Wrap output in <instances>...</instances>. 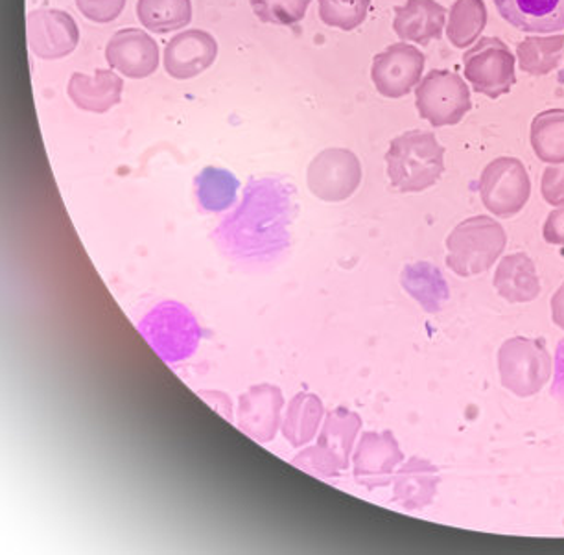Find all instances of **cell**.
<instances>
[{"mask_svg":"<svg viewBox=\"0 0 564 555\" xmlns=\"http://www.w3.org/2000/svg\"><path fill=\"white\" fill-rule=\"evenodd\" d=\"M249 194L237 215L215 232L216 244L238 261H265L289 246V204L276 194Z\"/></svg>","mask_w":564,"mask_h":555,"instance_id":"6da1fadb","label":"cell"},{"mask_svg":"<svg viewBox=\"0 0 564 555\" xmlns=\"http://www.w3.org/2000/svg\"><path fill=\"white\" fill-rule=\"evenodd\" d=\"M386 163L391 185L397 191L423 193L434 187L445 172V148L430 131H406L391 141Z\"/></svg>","mask_w":564,"mask_h":555,"instance_id":"7a4b0ae2","label":"cell"},{"mask_svg":"<svg viewBox=\"0 0 564 555\" xmlns=\"http://www.w3.org/2000/svg\"><path fill=\"white\" fill-rule=\"evenodd\" d=\"M508 246V235L500 221L475 216L454 227L446 238V266L462 278L487 272Z\"/></svg>","mask_w":564,"mask_h":555,"instance_id":"3957f363","label":"cell"},{"mask_svg":"<svg viewBox=\"0 0 564 555\" xmlns=\"http://www.w3.org/2000/svg\"><path fill=\"white\" fill-rule=\"evenodd\" d=\"M144 340L164 362H181L193 357L202 340V327L185 305L166 301L155 306L139 325Z\"/></svg>","mask_w":564,"mask_h":555,"instance_id":"277c9868","label":"cell"},{"mask_svg":"<svg viewBox=\"0 0 564 555\" xmlns=\"http://www.w3.org/2000/svg\"><path fill=\"white\" fill-rule=\"evenodd\" d=\"M498 371L503 388L525 399L547 384L552 377V355L542 338L517 336L500 347Z\"/></svg>","mask_w":564,"mask_h":555,"instance_id":"5b68a950","label":"cell"},{"mask_svg":"<svg viewBox=\"0 0 564 555\" xmlns=\"http://www.w3.org/2000/svg\"><path fill=\"white\" fill-rule=\"evenodd\" d=\"M415 106L435 128L454 126L470 111V91L462 76L451 70H432L415 91Z\"/></svg>","mask_w":564,"mask_h":555,"instance_id":"8992f818","label":"cell"},{"mask_svg":"<svg viewBox=\"0 0 564 555\" xmlns=\"http://www.w3.org/2000/svg\"><path fill=\"white\" fill-rule=\"evenodd\" d=\"M465 76L476 91L498 98L511 91L517 81L514 56L497 37H484L463 56Z\"/></svg>","mask_w":564,"mask_h":555,"instance_id":"52a82bcc","label":"cell"},{"mask_svg":"<svg viewBox=\"0 0 564 555\" xmlns=\"http://www.w3.org/2000/svg\"><path fill=\"white\" fill-rule=\"evenodd\" d=\"M481 202L492 215L509 218L524 209L531 182L522 161L500 157L487 166L480 179Z\"/></svg>","mask_w":564,"mask_h":555,"instance_id":"ba28073f","label":"cell"},{"mask_svg":"<svg viewBox=\"0 0 564 555\" xmlns=\"http://www.w3.org/2000/svg\"><path fill=\"white\" fill-rule=\"evenodd\" d=\"M361 182L360 161L344 148L319 153L308 166V187L325 202H341L355 194Z\"/></svg>","mask_w":564,"mask_h":555,"instance_id":"9c48e42d","label":"cell"},{"mask_svg":"<svg viewBox=\"0 0 564 555\" xmlns=\"http://www.w3.org/2000/svg\"><path fill=\"white\" fill-rule=\"evenodd\" d=\"M423 70V52L417 46L397 43L375 56L371 79L382 97L402 98L417 86Z\"/></svg>","mask_w":564,"mask_h":555,"instance_id":"30bf717a","label":"cell"},{"mask_svg":"<svg viewBox=\"0 0 564 555\" xmlns=\"http://www.w3.org/2000/svg\"><path fill=\"white\" fill-rule=\"evenodd\" d=\"M30 51L41 59H59L79 43L78 24L62 10H35L26 18Z\"/></svg>","mask_w":564,"mask_h":555,"instance_id":"8fae6325","label":"cell"},{"mask_svg":"<svg viewBox=\"0 0 564 555\" xmlns=\"http://www.w3.org/2000/svg\"><path fill=\"white\" fill-rule=\"evenodd\" d=\"M106 59L126 78L144 79L158 70L159 46L142 30H119L106 46Z\"/></svg>","mask_w":564,"mask_h":555,"instance_id":"7c38bea8","label":"cell"},{"mask_svg":"<svg viewBox=\"0 0 564 555\" xmlns=\"http://www.w3.org/2000/svg\"><path fill=\"white\" fill-rule=\"evenodd\" d=\"M218 43L204 30H185L164 48V70L174 79L196 78L215 63Z\"/></svg>","mask_w":564,"mask_h":555,"instance_id":"4fadbf2b","label":"cell"},{"mask_svg":"<svg viewBox=\"0 0 564 555\" xmlns=\"http://www.w3.org/2000/svg\"><path fill=\"white\" fill-rule=\"evenodd\" d=\"M402 450L390 432L366 434L361 437L355 456L356 480L366 483L367 488L388 486L397 465L402 464Z\"/></svg>","mask_w":564,"mask_h":555,"instance_id":"5bb4252c","label":"cell"},{"mask_svg":"<svg viewBox=\"0 0 564 555\" xmlns=\"http://www.w3.org/2000/svg\"><path fill=\"white\" fill-rule=\"evenodd\" d=\"M124 81L109 68H98L95 74L76 73L68 81V97L79 109L89 113H108L119 106Z\"/></svg>","mask_w":564,"mask_h":555,"instance_id":"9a60e30c","label":"cell"},{"mask_svg":"<svg viewBox=\"0 0 564 555\" xmlns=\"http://www.w3.org/2000/svg\"><path fill=\"white\" fill-rule=\"evenodd\" d=\"M498 12L514 29L530 34L564 30V0H495Z\"/></svg>","mask_w":564,"mask_h":555,"instance_id":"2e32d148","label":"cell"},{"mask_svg":"<svg viewBox=\"0 0 564 555\" xmlns=\"http://www.w3.org/2000/svg\"><path fill=\"white\" fill-rule=\"evenodd\" d=\"M446 10L435 0H408L404 7L395 8V34L402 41L429 45L441 40L445 30Z\"/></svg>","mask_w":564,"mask_h":555,"instance_id":"e0dca14e","label":"cell"},{"mask_svg":"<svg viewBox=\"0 0 564 555\" xmlns=\"http://www.w3.org/2000/svg\"><path fill=\"white\" fill-rule=\"evenodd\" d=\"M440 482V469L435 465L412 458L397 475L393 500L406 510H421L434 502Z\"/></svg>","mask_w":564,"mask_h":555,"instance_id":"ac0fdd59","label":"cell"},{"mask_svg":"<svg viewBox=\"0 0 564 555\" xmlns=\"http://www.w3.org/2000/svg\"><path fill=\"white\" fill-rule=\"evenodd\" d=\"M492 283L498 294L509 303H530L541 294L535 262L525 253H514L502 259Z\"/></svg>","mask_w":564,"mask_h":555,"instance_id":"d6986e66","label":"cell"},{"mask_svg":"<svg viewBox=\"0 0 564 555\" xmlns=\"http://www.w3.org/2000/svg\"><path fill=\"white\" fill-rule=\"evenodd\" d=\"M137 18L153 34H166L185 29L193 21L191 0H139Z\"/></svg>","mask_w":564,"mask_h":555,"instance_id":"ffe728a7","label":"cell"},{"mask_svg":"<svg viewBox=\"0 0 564 555\" xmlns=\"http://www.w3.org/2000/svg\"><path fill=\"white\" fill-rule=\"evenodd\" d=\"M402 286L413 300L419 301L426 312H440L441 306L448 300V286L437 268L426 262L410 264L402 272Z\"/></svg>","mask_w":564,"mask_h":555,"instance_id":"44dd1931","label":"cell"},{"mask_svg":"<svg viewBox=\"0 0 564 555\" xmlns=\"http://www.w3.org/2000/svg\"><path fill=\"white\" fill-rule=\"evenodd\" d=\"M531 144L536 157L550 165L564 163V111L552 109L536 115L531 124Z\"/></svg>","mask_w":564,"mask_h":555,"instance_id":"7402d4cb","label":"cell"},{"mask_svg":"<svg viewBox=\"0 0 564 555\" xmlns=\"http://www.w3.org/2000/svg\"><path fill=\"white\" fill-rule=\"evenodd\" d=\"M487 24V8L484 0H456L448 13L446 35L457 48L473 45Z\"/></svg>","mask_w":564,"mask_h":555,"instance_id":"603a6c76","label":"cell"},{"mask_svg":"<svg viewBox=\"0 0 564 555\" xmlns=\"http://www.w3.org/2000/svg\"><path fill=\"white\" fill-rule=\"evenodd\" d=\"M360 417L350 414L347 410H338L328 417L327 426L323 432V436H328V443L322 437L317 450L325 456H330L338 470L347 467L349 450L355 442L356 432L360 428Z\"/></svg>","mask_w":564,"mask_h":555,"instance_id":"cb8c5ba5","label":"cell"},{"mask_svg":"<svg viewBox=\"0 0 564 555\" xmlns=\"http://www.w3.org/2000/svg\"><path fill=\"white\" fill-rule=\"evenodd\" d=\"M281 393L276 388L260 385L257 390H251L249 395L243 396L242 409L257 410L259 414L240 417L243 431L251 434V436L259 437V439L262 436L260 431L265 432V439L273 437L279 415L264 414V412H281Z\"/></svg>","mask_w":564,"mask_h":555,"instance_id":"d4e9b609","label":"cell"},{"mask_svg":"<svg viewBox=\"0 0 564 555\" xmlns=\"http://www.w3.org/2000/svg\"><path fill=\"white\" fill-rule=\"evenodd\" d=\"M564 37H530L519 45L520 68L525 73L544 76L557 67L563 57Z\"/></svg>","mask_w":564,"mask_h":555,"instance_id":"484cf974","label":"cell"},{"mask_svg":"<svg viewBox=\"0 0 564 555\" xmlns=\"http://www.w3.org/2000/svg\"><path fill=\"white\" fill-rule=\"evenodd\" d=\"M319 417H322V403L317 401V396H295L284 423V434L294 445L308 442L316 432Z\"/></svg>","mask_w":564,"mask_h":555,"instance_id":"4316f807","label":"cell"},{"mask_svg":"<svg viewBox=\"0 0 564 555\" xmlns=\"http://www.w3.org/2000/svg\"><path fill=\"white\" fill-rule=\"evenodd\" d=\"M238 182L229 172L205 171L198 179L199 202L205 210H226L237 198Z\"/></svg>","mask_w":564,"mask_h":555,"instance_id":"83f0119b","label":"cell"},{"mask_svg":"<svg viewBox=\"0 0 564 555\" xmlns=\"http://www.w3.org/2000/svg\"><path fill=\"white\" fill-rule=\"evenodd\" d=\"M371 0H319V18L333 29L350 32L366 21Z\"/></svg>","mask_w":564,"mask_h":555,"instance_id":"f1b7e54d","label":"cell"},{"mask_svg":"<svg viewBox=\"0 0 564 555\" xmlns=\"http://www.w3.org/2000/svg\"><path fill=\"white\" fill-rule=\"evenodd\" d=\"M259 21L279 26L300 23L306 15L312 0H249Z\"/></svg>","mask_w":564,"mask_h":555,"instance_id":"f546056e","label":"cell"},{"mask_svg":"<svg viewBox=\"0 0 564 555\" xmlns=\"http://www.w3.org/2000/svg\"><path fill=\"white\" fill-rule=\"evenodd\" d=\"M76 7L85 19L93 23H111L119 18L126 0H76Z\"/></svg>","mask_w":564,"mask_h":555,"instance_id":"4dcf8cb0","label":"cell"},{"mask_svg":"<svg viewBox=\"0 0 564 555\" xmlns=\"http://www.w3.org/2000/svg\"><path fill=\"white\" fill-rule=\"evenodd\" d=\"M542 196L553 207L564 205V163L547 166L542 176Z\"/></svg>","mask_w":564,"mask_h":555,"instance_id":"1f68e13d","label":"cell"},{"mask_svg":"<svg viewBox=\"0 0 564 555\" xmlns=\"http://www.w3.org/2000/svg\"><path fill=\"white\" fill-rule=\"evenodd\" d=\"M544 240L547 244L564 246V205L547 215L544 224Z\"/></svg>","mask_w":564,"mask_h":555,"instance_id":"d6a6232c","label":"cell"},{"mask_svg":"<svg viewBox=\"0 0 564 555\" xmlns=\"http://www.w3.org/2000/svg\"><path fill=\"white\" fill-rule=\"evenodd\" d=\"M552 393L555 399L564 403V340L558 344L555 352V380H553Z\"/></svg>","mask_w":564,"mask_h":555,"instance_id":"836d02e7","label":"cell"},{"mask_svg":"<svg viewBox=\"0 0 564 555\" xmlns=\"http://www.w3.org/2000/svg\"><path fill=\"white\" fill-rule=\"evenodd\" d=\"M552 317L553 324L557 325L558 329L564 330V284L553 294Z\"/></svg>","mask_w":564,"mask_h":555,"instance_id":"e575fe53","label":"cell"}]
</instances>
